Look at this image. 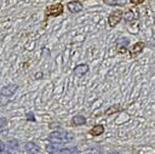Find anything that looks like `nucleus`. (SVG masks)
<instances>
[{"mask_svg": "<svg viewBox=\"0 0 155 154\" xmlns=\"http://www.w3.org/2000/svg\"><path fill=\"white\" fill-rule=\"evenodd\" d=\"M63 12V5L62 4H54L46 8V16L47 17H56L59 16Z\"/></svg>", "mask_w": 155, "mask_h": 154, "instance_id": "obj_1", "label": "nucleus"}, {"mask_svg": "<svg viewBox=\"0 0 155 154\" xmlns=\"http://www.w3.org/2000/svg\"><path fill=\"white\" fill-rule=\"evenodd\" d=\"M121 16H122V11H120V10L114 11V12H113V13L109 16V18H108L109 25H110V27H115V25H116V24L120 22Z\"/></svg>", "mask_w": 155, "mask_h": 154, "instance_id": "obj_2", "label": "nucleus"}, {"mask_svg": "<svg viewBox=\"0 0 155 154\" xmlns=\"http://www.w3.org/2000/svg\"><path fill=\"white\" fill-rule=\"evenodd\" d=\"M87 72H88V65H87V64H84V63L76 65V68H75V70H74V73H75L78 76H82V75H85Z\"/></svg>", "mask_w": 155, "mask_h": 154, "instance_id": "obj_3", "label": "nucleus"}, {"mask_svg": "<svg viewBox=\"0 0 155 154\" xmlns=\"http://www.w3.org/2000/svg\"><path fill=\"white\" fill-rule=\"evenodd\" d=\"M17 90V85H11V86H5L1 90V95L2 96H11L15 91Z\"/></svg>", "mask_w": 155, "mask_h": 154, "instance_id": "obj_4", "label": "nucleus"}, {"mask_svg": "<svg viewBox=\"0 0 155 154\" xmlns=\"http://www.w3.org/2000/svg\"><path fill=\"white\" fill-rule=\"evenodd\" d=\"M68 8L71 11V12H79L82 10V5L80 2H76V1H73V2H69L68 4Z\"/></svg>", "mask_w": 155, "mask_h": 154, "instance_id": "obj_5", "label": "nucleus"}, {"mask_svg": "<svg viewBox=\"0 0 155 154\" xmlns=\"http://www.w3.org/2000/svg\"><path fill=\"white\" fill-rule=\"evenodd\" d=\"M103 132H104V127H103L102 125H96V126L92 127L91 131H90V133L93 135V136H99V135H102Z\"/></svg>", "mask_w": 155, "mask_h": 154, "instance_id": "obj_6", "label": "nucleus"}, {"mask_svg": "<svg viewBox=\"0 0 155 154\" xmlns=\"http://www.w3.org/2000/svg\"><path fill=\"white\" fill-rule=\"evenodd\" d=\"M143 49H144V44H143V42H137V44L132 47L131 53H132V55H133V53H134V55H136V53H139Z\"/></svg>", "mask_w": 155, "mask_h": 154, "instance_id": "obj_7", "label": "nucleus"}, {"mask_svg": "<svg viewBox=\"0 0 155 154\" xmlns=\"http://www.w3.org/2000/svg\"><path fill=\"white\" fill-rule=\"evenodd\" d=\"M86 122V119L82 115H76L73 118V124L74 125H84Z\"/></svg>", "mask_w": 155, "mask_h": 154, "instance_id": "obj_8", "label": "nucleus"}, {"mask_svg": "<svg viewBox=\"0 0 155 154\" xmlns=\"http://www.w3.org/2000/svg\"><path fill=\"white\" fill-rule=\"evenodd\" d=\"M59 154H79L76 148H64L59 150Z\"/></svg>", "mask_w": 155, "mask_h": 154, "instance_id": "obj_9", "label": "nucleus"}, {"mask_svg": "<svg viewBox=\"0 0 155 154\" xmlns=\"http://www.w3.org/2000/svg\"><path fill=\"white\" fill-rule=\"evenodd\" d=\"M119 110H120V107H119V105H113L110 109L105 110V114H107V115H110V114H113V113H115V112H119Z\"/></svg>", "mask_w": 155, "mask_h": 154, "instance_id": "obj_10", "label": "nucleus"}, {"mask_svg": "<svg viewBox=\"0 0 155 154\" xmlns=\"http://www.w3.org/2000/svg\"><path fill=\"white\" fill-rule=\"evenodd\" d=\"M144 0H131V2H133V4H139V2H143Z\"/></svg>", "mask_w": 155, "mask_h": 154, "instance_id": "obj_11", "label": "nucleus"}]
</instances>
